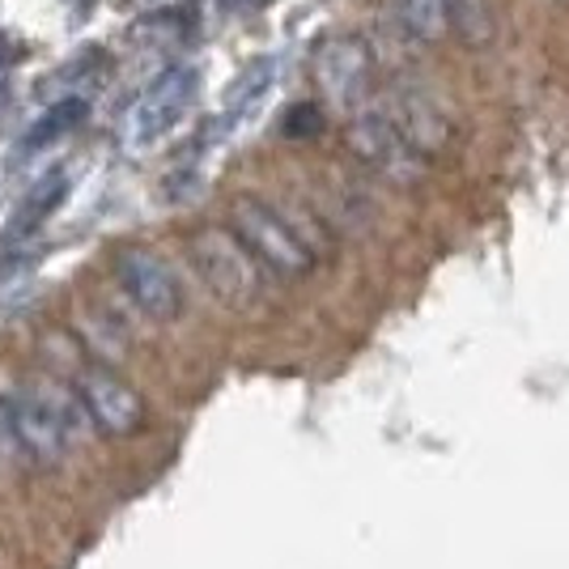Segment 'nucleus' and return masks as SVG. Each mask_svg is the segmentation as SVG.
<instances>
[{
    "label": "nucleus",
    "mask_w": 569,
    "mask_h": 569,
    "mask_svg": "<svg viewBox=\"0 0 569 569\" xmlns=\"http://www.w3.org/2000/svg\"><path fill=\"white\" fill-rule=\"evenodd\" d=\"M191 263L221 307L256 310L263 302V263L242 247L234 230L204 226L188 238Z\"/></svg>",
    "instance_id": "f257e3e1"
},
{
    "label": "nucleus",
    "mask_w": 569,
    "mask_h": 569,
    "mask_svg": "<svg viewBox=\"0 0 569 569\" xmlns=\"http://www.w3.org/2000/svg\"><path fill=\"white\" fill-rule=\"evenodd\" d=\"M4 403H9L22 451L30 459H43V463H56L69 451L77 426H81V412H86L81 400L64 396L56 382H22Z\"/></svg>",
    "instance_id": "f03ea898"
},
{
    "label": "nucleus",
    "mask_w": 569,
    "mask_h": 569,
    "mask_svg": "<svg viewBox=\"0 0 569 569\" xmlns=\"http://www.w3.org/2000/svg\"><path fill=\"white\" fill-rule=\"evenodd\" d=\"M234 234L242 238V247L263 263V272L298 281L319 263V251L310 247V238L302 234V226L293 217L268 209L263 200H238L230 213Z\"/></svg>",
    "instance_id": "7ed1b4c3"
},
{
    "label": "nucleus",
    "mask_w": 569,
    "mask_h": 569,
    "mask_svg": "<svg viewBox=\"0 0 569 569\" xmlns=\"http://www.w3.org/2000/svg\"><path fill=\"white\" fill-rule=\"evenodd\" d=\"M196 94H200V72L191 69V64H170L167 72H158L149 81V90L128 107V116L119 123L123 149L141 153V149L162 141L167 132H174L183 123V116L191 111Z\"/></svg>",
    "instance_id": "20e7f679"
},
{
    "label": "nucleus",
    "mask_w": 569,
    "mask_h": 569,
    "mask_svg": "<svg viewBox=\"0 0 569 569\" xmlns=\"http://www.w3.org/2000/svg\"><path fill=\"white\" fill-rule=\"evenodd\" d=\"M116 281L119 289L132 298V307L141 310L144 319L153 323H174L188 298H183V284L170 272V263L149 251V247H123L116 256Z\"/></svg>",
    "instance_id": "39448f33"
},
{
    "label": "nucleus",
    "mask_w": 569,
    "mask_h": 569,
    "mask_svg": "<svg viewBox=\"0 0 569 569\" xmlns=\"http://www.w3.org/2000/svg\"><path fill=\"white\" fill-rule=\"evenodd\" d=\"M349 149L375 174L391 179V183H412L426 170V158L403 141V132L379 107H366V111L357 107L353 111V119H349Z\"/></svg>",
    "instance_id": "423d86ee"
},
{
    "label": "nucleus",
    "mask_w": 569,
    "mask_h": 569,
    "mask_svg": "<svg viewBox=\"0 0 569 569\" xmlns=\"http://www.w3.org/2000/svg\"><path fill=\"white\" fill-rule=\"evenodd\" d=\"M72 396L81 400L86 408V417H90V426L102 429V433H111V438H128V433H137L144 426V400L137 396V387H128V382L111 375V370H86L77 387H72Z\"/></svg>",
    "instance_id": "0eeeda50"
},
{
    "label": "nucleus",
    "mask_w": 569,
    "mask_h": 569,
    "mask_svg": "<svg viewBox=\"0 0 569 569\" xmlns=\"http://www.w3.org/2000/svg\"><path fill=\"white\" fill-rule=\"evenodd\" d=\"M315 81L323 98L340 107V111H353L357 102L370 90V51L353 34H336L328 43H319L315 51Z\"/></svg>",
    "instance_id": "6e6552de"
},
{
    "label": "nucleus",
    "mask_w": 569,
    "mask_h": 569,
    "mask_svg": "<svg viewBox=\"0 0 569 569\" xmlns=\"http://www.w3.org/2000/svg\"><path fill=\"white\" fill-rule=\"evenodd\" d=\"M387 116H391V123L403 132V141L412 144L421 158L442 153L455 137L451 116H447L429 94H421V90H396V94H391V107H387Z\"/></svg>",
    "instance_id": "1a4fd4ad"
},
{
    "label": "nucleus",
    "mask_w": 569,
    "mask_h": 569,
    "mask_svg": "<svg viewBox=\"0 0 569 569\" xmlns=\"http://www.w3.org/2000/svg\"><path fill=\"white\" fill-rule=\"evenodd\" d=\"M64 196H69V174H64V170L43 174V179L22 196V204H18V213H13V221H9L4 238H26L30 230H39V226L60 209Z\"/></svg>",
    "instance_id": "9d476101"
},
{
    "label": "nucleus",
    "mask_w": 569,
    "mask_h": 569,
    "mask_svg": "<svg viewBox=\"0 0 569 569\" xmlns=\"http://www.w3.org/2000/svg\"><path fill=\"white\" fill-rule=\"evenodd\" d=\"M391 18L412 43H438L451 30V0H391Z\"/></svg>",
    "instance_id": "9b49d317"
},
{
    "label": "nucleus",
    "mask_w": 569,
    "mask_h": 569,
    "mask_svg": "<svg viewBox=\"0 0 569 569\" xmlns=\"http://www.w3.org/2000/svg\"><path fill=\"white\" fill-rule=\"evenodd\" d=\"M277 56H260V60H251L247 69L234 77V86L226 90V116H221V123H234V119H242L251 107H260V98L277 86Z\"/></svg>",
    "instance_id": "f8f14e48"
},
{
    "label": "nucleus",
    "mask_w": 569,
    "mask_h": 569,
    "mask_svg": "<svg viewBox=\"0 0 569 569\" xmlns=\"http://www.w3.org/2000/svg\"><path fill=\"white\" fill-rule=\"evenodd\" d=\"M86 119V98H60L56 107H51L48 116L39 119L30 132L22 137V153H39L43 144L60 141V137H69L72 128Z\"/></svg>",
    "instance_id": "ddd939ff"
},
{
    "label": "nucleus",
    "mask_w": 569,
    "mask_h": 569,
    "mask_svg": "<svg viewBox=\"0 0 569 569\" xmlns=\"http://www.w3.org/2000/svg\"><path fill=\"white\" fill-rule=\"evenodd\" d=\"M451 26L463 30L468 39H485L489 34V9H485V0H451Z\"/></svg>",
    "instance_id": "4468645a"
},
{
    "label": "nucleus",
    "mask_w": 569,
    "mask_h": 569,
    "mask_svg": "<svg viewBox=\"0 0 569 569\" xmlns=\"http://www.w3.org/2000/svg\"><path fill=\"white\" fill-rule=\"evenodd\" d=\"M13 451H22V442H18V429H13V417H9V403L0 400V459H9Z\"/></svg>",
    "instance_id": "2eb2a0df"
},
{
    "label": "nucleus",
    "mask_w": 569,
    "mask_h": 569,
    "mask_svg": "<svg viewBox=\"0 0 569 569\" xmlns=\"http://www.w3.org/2000/svg\"><path fill=\"white\" fill-rule=\"evenodd\" d=\"M315 128H319V111H315V107H298L293 119L284 123V132H289V137H298V132H315Z\"/></svg>",
    "instance_id": "dca6fc26"
},
{
    "label": "nucleus",
    "mask_w": 569,
    "mask_h": 569,
    "mask_svg": "<svg viewBox=\"0 0 569 569\" xmlns=\"http://www.w3.org/2000/svg\"><path fill=\"white\" fill-rule=\"evenodd\" d=\"M132 9H141V13H162V9H170L174 0H128Z\"/></svg>",
    "instance_id": "f3484780"
}]
</instances>
